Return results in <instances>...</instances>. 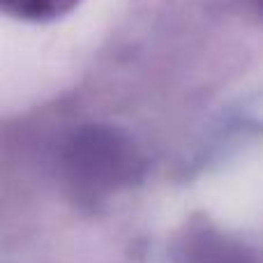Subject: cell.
<instances>
[{"instance_id": "cell-1", "label": "cell", "mask_w": 263, "mask_h": 263, "mask_svg": "<svg viewBox=\"0 0 263 263\" xmlns=\"http://www.w3.org/2000/svg\"><path fill=\"white\" fill-rule=\"evenodd\" d=\"M136 159L127 141L116 139L114 132L88 129L77 136L67 153L69 178L86 192L109 190L132 176Z\"/></svg>"}, {"instance_id": "cell-2", "label": "cell", "mask_w": 263, "mask_h": 263, "mask_svg": "<svg viewBox=\"0 0 263 263\" xmlns=\"http://www.w3.org/2000/svg\"><path fill=\"white\" fill-rule=\"evenodd\" d=\"M187 263H256L250 252L213 233H201L187 247Z\"/></svg>"}, {"instance_id": "cell-3", "label": "cell", "mask_w": 263, "mask_h": 263, "mask_svg": "<svg viewBox=\"0 0 263 263\" xmlns=\"http://www.w3.org/2000/svg\"><path fill=\"white\" fill-rule=\"evenodd\" d=\"M81 0H0V9L7 16L30 23H49L67 16Z\"/></svg>"}]
</instances>
